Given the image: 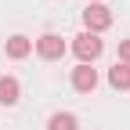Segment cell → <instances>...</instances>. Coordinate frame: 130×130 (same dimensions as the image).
<instances>
[{
    "mask_svg": "<svg viewBox=\"0 0 130 130\" xmlns=\"http://www.w3.org/2000/svg\"><path fill=\"white\" fill-rule=\"evenodd\" d=\"M72 51H76V58H79V65H90L98 54L105 51V43L98 40V32H79V36L72 40Z\"/></svg>",
    "mask_w": 130,
    "mask_h": 130,
    "instance_id": "obj_1",
    "label": "cell"
},
{
    "mask_svg": "<svg viewBox=\"0 0 130 130\" xmlns=\"http://www.w3.org/2000/svg\"><path fill=\"white\" fill-rule=\"evenodd\" d=\"M83 25H87V32H101V29H108V25H112V11H108L105 4H87V11H83Z\"/></svg>",
    "mask_w": 130,
    "mask_h": 130,
    "instance_id": "obj_2",
    "label": "cell"
},
{
    "mask_svg": "<svg viewBox=\"0 0 130 130\" xmlns=\"http://www.w3.org/2000/svg\"><path fill=\"white\" fill-rule=\"evenodd\" d=\"M36 54H40L43 61H58V58L65 54V40L58 36V32H43V36L36 40Z\"/></svg>",
    "mask_w": 130,
    "mask_h": 130,
    "instance_id": "obj_3",
    "label": "cell"
},
{
    "mask_svg": "<svg viewBox=\"0 0 130 130\" xmlns=\"http://www.w3.org/2000/svg\"><path fill=\"white\" fill-rule=\"evenodd\" d=\"M72 87L79 94H90L98 87V69H90V65H76L72 69Z\"/></svg>",
    "mask_w": 130,
    "mask_h": 130,
    "instance_id": "obj_4",
    "label": "cell"
},
{
    "mask_svg": "<svg viewBox=\"0 0 130 130\" xmlns=\"http://www.w3.org/2000/svg\"><path fill=\"white\" fill-rule=\"evenodd\" d=\"M108 83L116 87V90H130V65L116 61V65L108 69Z\"/></svg>",
    "mask_w": 130,
    "mask_h": 130,
    "instance_id": "obj_5",
    "label": "cell"
},
{
    "mask_svg": "<svg viewBox=\"0 0 130 130\" xmlns=\"http://www.w3.org/2000/svg\"><path fill=\"white\" fill-rule=\"evenodd\" d=\"M14 101H18V79L0 76V105H14Z\"/></svg>",
    "mask_w": 130,
    "mask_h": 130,
    "instance_id": "obj_6",
    "label": "cell"
},
{
    "mask_svg": "<svg viewBox=\"0 0 130 130\" xmlns=\"http://www.w3.org/2000/svg\"><path fill=\"white\" fill-rule=\"evenodd\" d=\"M47 130H79V123H76L72 112H54V116L47 119Z\"/></svg>",
    "mask_w": 130,
    "mask_h": 130,
    "instance_id": "obj_7",
    "label": "cell"
},
{
    "mask_svg": "<svg viewBox=\"0 0 130 130\" xmlns=\"http://www.w3.org/2000/svg\"><path fill=\"white\" fill-rule=\"evenodd\" d=\"M32 51V40L29 36H11L7 40V58H25Z\"/></svg>",
    "mask_w": 130,
    "mask_h": 130,
    "instance_id": "obj_8",
    "label": "cell"
},
{
    "mask_svg": "<svg viewBox=\"0 0 130 130\" xmlns=\"http://www.w3.org/2000/svg\"><path fill=\"white\" fill-rule=\"evenodd\" d=\"M119 61H123V65H130V40H123V43H119Z\"/></svg>",
    "mask_w": 130,
    "mask_h": 130,
    "instance_id": "obj_9",
    "label": "cell"
},
{
    "mask_svg": "<svg viewBox=\"0 0 130 130\" xmlns=\"http://www.w3.org/2000/svg\"><path fill=\"white\" fill-rule=\"evenodd\" d=\"M94 4H98V0H94Z\"/></svg>",
    "mask_w": 130,
    "mask_h": 130,
    "instance_id": "obj_10",
    "label": "cell"
}]
</instances>
